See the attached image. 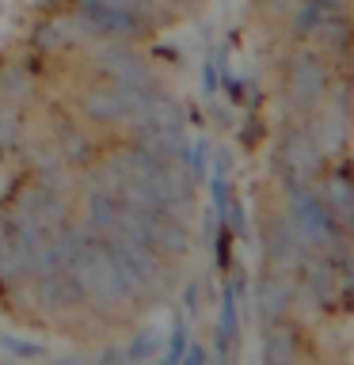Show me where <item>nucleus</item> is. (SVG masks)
I'll return each instance as SVG.
<instances>
[{"label":"nucleus","instance_id":"f257e3e1","mask_svg":"<svg viewBox=\"0 0 354 365\" xmlns=\"http://www.w3.org/2000/svg\"><path fill=\"white\" fill-rule=\"evenodd\" d=\"M285 198H290V213H285V225L301 247V255L308 251H331L335 244L347 240V225H339V217L324 205L320 190L305 179H285Z\"/></svg>","mask_w":354,"mask_h":365},{"label":"nucleus","instance_id":"f03ea898","mask_svg":"<svg viewBox=\"0 0 354 365\" xmlns=\"http://www.w3.org/2000/svg\"><path fill=\"white\" fill-rule=\"evenodd\" d=\"M76 278L84 285V297H91L99 304H118V301L137 297V285L122 270V262L114 259L107 236H96V232H84V240H80Z\"/></svg>","mask_w":354,"mask_h":365},{"label":"nucleus","instance_id":"7ed1b4c3","mask_svg":"<svg viewBox=\"0 0 354 365\" xmlns=\"http://www.w3.org/2000/svg\"><path fill=\"white\" fill-rule=\"evenodd\" d=\"M153 88H126V84H111L107 80V84L91 88L80 107H84V114L91 122H99V125H122V122H130L133 114L145 107V99H148Z\"/></svg>","mask_w":354,"mask_h":365},{"label":"nucleus","instance_id":"20e7f679","mask_svg":"<svg viewBox=\"0 0 354 365\" xmlns=\"http://www.w3.org/2000/svg\"><path fill=\"white\" fill-rule=\"evenodd\" d=\"M285 91H290V103L301 114H308L320 99L328 96V61L324 53L313 50H297L285 65Z\"/></svg>","mask_w":354,"mask_h":365},{"label":"nucleus","instance_id":"39448f33","mask_svg":"<svg viewBox=\"0 0 354 365\" xmlns=\"http://www.w3.org/2000/svg\"><path fill=\"white\" fill-rule=\"evenodd\" d=\"M278 164L285 168V179H305L313 182L320 164H324V153L316 148L308 125H290L282 133V145H278Z\"/></svg>","mask_w":354,"mask_h":365},{"label":"nucleus","instance_id":"423d86ee","mask_svg":"<svg viewBox=\"0 0 354 365\" xmlns=\"http://www.w3.org/2000/svg\"><path fill=\"white\" fill-rule=\"evenodd\" d=\"M293 308V282L285 267H270L263 270V278L256 285V312H259V324L263 327H274V324H285Z\"/></svg>","mask_w":354,"mask_h":365},{"label":"nucleus","instance_id":"0eeeda50","mask_svg":"<svg viewBox=\"0 0 354 365\" xmlns=\"http://www.w3.org/2000/svg\"><path fill=\"white\" fill-rule=\"evenodd\" d=\"M99 73L111 80V84H126V88H153L156 76L153 68H148L137 53L122 50V46H107V50H99Z\"/></svg>","mask_w":354,"mask_h":365},{"label":"nucleus","instance_id":"6e6552de","mask_svg":"<svg viewBox=\"0 0 354 365\" xmlns=\"http://www.w3.org/2000/svg\"><path fill=\"white\" fill-rule=\"evenodd\" d=\"M80 19L99 34H114V38H130L145 27V19L130 16V11L107 4V0H80Z\"/></svg>","mask_w":354,"mask_h":365},{"label":"nucleus","instance_id":"1a4fd4ad","mask_svg":"<svg viewBox=\"0 0 354 365\" xmlns=\"http://www.w3.org/2000/svg\"><path fill=\"white\" fill-rule=\"evenodd\" d=\"M148 247L164 259H183L191 251V228L179 217H160L153 221V232H148Z\"/></svg>","mask_w":354,"mask_h":365},{"label":"nucleus","instance_id":"9d476101","mask_svg":"<svg viewBox=\"0 0 354 365\" xmlns=\"http://www.w3.org/2000/svg\"><path fill=\"white\" fill-rule=\"evenodd\" d=\"M263 255H267L270 267H290V262L301 259V247H297L285 217H270V221L263 225Z\"/></svg>","mask_w":354,"mask_h":365},{"label":"nucleus","instance_id":"9b49d317","mask_svg":"<svg viewBox=\"0 0 354 365\" xmlns=\"http://www.w3.org/2000/svg\"><path fill=\"white\" fill-rule=\"evenodd\" d=\"M240 335V282H225L221 293V316H217V358H228Z\"/></svg>","mask_w":354,"mask_h":365},{"label":"nucleus","instance_id":"f8f14e48","mask_svg":"<svg viewBox=\"0 0 354 365\" xmlns=\"http://www.w3.org/2000/svg\"><path fill=\"white\" fill-rule=\"evenodd\" d=\"M320 198H324V205L339 217V225H347V228L354 225V190H350V179H347V164H339V168L324 179Z\"/></svg>","mask_w":354,"mask_h":365},{"label":"nucleus","instance_id":"ddd939ff","mask_svg":"<svg viewBox=\"0 0 354 365\" xmlns=\"http://www.w3.org/2000/svg\"><path fill=\"white\" fill-rule=\"evenodd\" d=\"M339 0H297L293 8V34L297 38H313L328 19L339 16Z\"/></svg>","mask_w":354,"mask_h":365},{"label":"nucleus","instance_id":"4468645a","mask_svg":"<svg viewBox=\"0 0 354 365\" xmlns=\"http://www.w3.org/2000/svg\"><path fill=\"white\" fill-rule=\"evenodd\" d=\"M259 361H263V365H297V342H293V331H290V327H282V324L263 327Z\"/></svg>","mask_w":354,"mask_h":365},{"label":"nucleus","instance_id":"2eb2a0df","mask_svg":"<svg viewBox=\"0 0 354 365\" xmlns=\"http://www.w3.org/2000/svg\"><path fill=\"white\" fill-rule=\"evenodd\" d=\"M308 133H313V141L316 148L328 156H335L343 145H347V114H339V110H331L324 114V118H316V125H308Z\"/></svg>","mask_w":354,"mask_h":365},{"label":"nucleus","instance_id":"dca6fc26","mask_svg":"<svg viewBox=\"0 0 354 365\" xmlns=\"http://www.w3.org/2000/svg\"><path fill=\"white\" fill-rule=\"evenodd\" d=\"M31 285H34V301H39L42 308H73V304H69V289H65L61 270H54V274H34Z\"/></svg>","mask_w":354,"mask_h":365},{"label":"nucleus","instance_id":"f3484780","mask_svg":"<svg viewBox=\"0 0 354 365\" xmlns=\"http://www.w3.org/2000/svg\"><path fill=\"white\" fill-rule=\"evenodd\" d=\"M54 148H57V156H61L65 164H88L91 160V141L80 130H73V125L61 130V141H57Z\"/></svg>","mask_w":354,"mask_h":365},{"label":"nucleus","instance_id":"a211bd4d","mask_svg":"<svg viewBox=\"0 0 354 365\" xmlns=\"http://www.w3.org/2000/svg\"><path fill=\"white\" fill-rule=\"evenodd\" d=\"M156 350H160V335H156V331H137L133 342L126 346V361H130V365H141V361L153 358Z\"/></svg>","mask_w":354,"mask_h":365},{"label":"nucleus","instance_id":"6ab92c4d","mask_svg":"<svg viewBox=\"0 0 354 365\" xmlns=\"http://www.w3.org/2000/svg\"><path fill=\"white\" fill-rule=\"evenodd\" d=\"M0 346H4L11 358H23V361H39V358H46V346H42V342H31V339L0 335Z\"/></svg>","mask_w":354,"mask_h":365},{"label":"nucleus","instance_id":"aec40b11","mask_svg":"<svg viewBox=\"0 0 354 365\" xmlns=\"http://www.w3.org/2000/svg\"><path fill=\"white\" fill-rule=\"evenodd\" d=\"M187 164H191V179L206 182V175H210V145H206L202 137L187 148Z\"/></svg>","mask_w":354,"mask_h":365},{"label":"nucleus","instance_id":"412c9836","mask_svg":"<svg viewBox=\"0 0 354 365\" xmlns=\"http://www.w3.org/2000/svg\"><path fill=\"white\" fill-rule=\"evenodd\" d=\"M210 194H213V210H217V217H225L228 202H233V194H228V175H225V168H217V171H213Z\"/></svg>","mask_w":354,"mask_h":365},{"label":"nucleus","instance_id":"4be33fe9","mask_svg":"<svg viewBox=\"0 0 354 365\" xmlns=\"http://www.w3.org/2000/svg\"><path fill=\"white\" fill-rule=\"evenodd\" d=\"M187 342H191V331H187V324H179L171 327V342H168V354H164V361L168 365H179V358H183V350H187Z\"/></svg>","mask_w":354,"mask_h":365},{"label":"nucleus","instance_id":"5701e85b","mask_svg":"<svg viewBox=\"0 0 354 365\" xmlns=\"http://www.w3.org/2000/svg\"><path fill=\"white\" fill-rule=\"evenodd\" d=\"M217 88H221V61L210 57L202 61V96H217Z\"/></svg>","mask_w":354,"mask_h":365},{"label":"nucleus","instance_id":"b1692460","mask_svg":"<svg viewBox=\"0 0 354 365\" xmlns=\"http://www.w3.org/2000/svg\"><path fill=\"white\" fill-rule=\"evenodd\" d=\"M221 84H225V96H228V103H233V107H240V103H244L248 96H244V80H240V76H228L225 73V68H221Z\"/></svg>","mask_w":354,"mask_h":365},{"label":"nucleus","instance_id":"393cba45","mask_svg":"<svg viewBox=\"0 0 354 365\" xmlns=\"http://www.w3.org/2000/svg\"><path fill=\"white\" fill-rule=\"evenodd\" d=\"M11 137H16V110H0V148H8Z\"/></svg>","mask_w":354,"mask_h":365},{"label":"nucleus","instance_id":"a878e982","mask_svg":"<svg viewBox=\"0 0 354 365\" xmlns=\"http://www.w3.org/2000/svg\"><path fill=\"white\" fill-rule=\"evenodd\" d=\"M179 365H210V354H206V346H198V342H187Z\"/></svg>","mask_w":354,"mask_h":365},{"label":"nucleus","instance_id":"bb28decb","mask_svg":"<svg viewBox=\"0 0 354 365\" xmlns=\"http://www.w3.org/2000/svg\"><path fill=\"white\" fill-rule=\"evenodd\" d=\"M183 308H187L191 316L202 308V289H198V282H191V285H187V293H183Z\"/></svg>","mask_w":354,"mask_h":365},{"label":"nucleus","instance_id":"cd10ccee","mask_svg":"<svg viewBox=\"0 0 354 365\" xmlns=\"http://www.w3.org/2000/svg\"><path fill=\"white\" fill-rule=\"evenodd\" d=\"M118 358H122L118 350H107V354H103V358H99V365H114V361H118Z\"/></svg>","mask_w":354,"mask_h":365},{"label":"nucleus","instance_id":"c85d7f7f","mask_svg":"<svg viewBox=\"0 0 354 365\" xmlns=\"http://www.w3.org/2000/svg\"><path fill=\"white\" fill-rule=\"evenodd\" d=\"M57 365H88L84 358H65V361H57Z\"/></svg>","mask_w":354,"mask_h":365},{"label":"nucleus","instance_id":"c756f323","mask_svg":"<svg viewBox=\"0 0 354 365\" xmlns=\"http://www.w3.org/2000/svg\"><path fill=\"white\" fill-rule=\"evenodd\" d=\"M156 365H168V361H164V358H160V361H156Z\"/></svg>","mask_w":354,"mask_h":365}]
</instances>
